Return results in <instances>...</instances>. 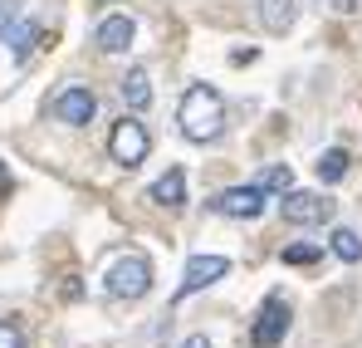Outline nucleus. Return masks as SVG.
I'll use <instances>...</instances> for the list:
<instances>
[{"label":"nucleus","instance_id":"f257e3e1","mask_svg":"<svg viewBox=\"0 0 362 348\" xmlns=\"http://www.w3.org/2000/svg\"><path fill=\"white\" fill-rule=\"evenodd\" d=\"M177 123L191 142H216L226 133V99L211 89V84H191L181 94V108H177Z\"/></svg>","mask_w":362,"mask_h":348},{"label":"nucleus","instance_id":"f03ea898","mask_svg":"<svg viewBox=\"0 0 362 348\" xmlns=\"http://www.w3.org/2000/svg\"><path fill=\"white\" fill-rule=\"evenodd\" d=\"M103 290L113 294V299H142V294L152 290V260L147 255H122L108 265V275H103Z\"/></svg>","mask_w":362,"mask_h":348},{"label":"nucleus","instance_id":"7ed1b4c3","mask_svg":"<svg viewBox=\"0 0 362 348\" xmlns=\"http://www.w3.org/2000/svg\"><path fill=\"white\" fill-rule=\"evenodd\" d=\"M108 152H113V162L118 167H142L147 162V152H152V137H147V128L137 123V118H118L113 123V133H108Z\"/></svg>","mask_w":362,"mask_h":348},{"label":"nucleus","instance_id":"20e7f679","mask_svg":"<svg viewBox=\"0 0 362 348\" xmlns=\"http://www.w3.org/2000/svg\"><path fill=\"white\" fill-rule=\"evenodd\" d=\"M284 334H289V304H284L279 294H269V299L259 304L255 324H250V344L255 348H279Z\"/></svg>","mask_w":362,"mask_h":348},{"label":"nucleus","instance_id":"39448f33","mask_svg":"<svg viewBox=\"0 0 362 348\" xmlns=\"http://www.w3.org/2000/svg\"><path fill=\"white\" fill-rule=\"evenodd\" d=\"M279 211H284L289 226H323V221H333V201H328V196H318V191H294V186L279 196Z\"/></svg>","mask_w":362,"mask_h":348},{"label":"nucleus","instance_id":"423d86ee","mask_svg":"<svg viewBox=\"0 0 362 348\" xmlns=\"http://www.w3.org/2000/svg\"><path fill=\"white\" fill-rule=\"evenodd\" d=\"M211 211L216 216H230V221H255V216H264V186H230V191H221L216 201H211Z\"/></svg>","mask_w":362,"mask_h":348},{"label":"nucleus","instance_id":"0eeeda50","mask_svg":"<svg viewBox=\"0 0 362 348\" xmlns=\"http://www.w3.org/2000/svg\"><path fill=\"white\" fill-rule=\"evenodd\" d=\"M226 270H230L226 255H191V260H186V275H181V285H177V304L191 299L196 290H206V285H216Z\"/></svg>","mask_w":362,"mask_h":348},{"label":"nucleus","instance_id":"6e6552de","mask_svg":"<svg viewBox=\"0 0 362 348\" xmlns=\"http://www.w3.org/2000/svg\"><path fill=\"white\" fill-rule=\"evenodd\" d=\"M98 113V99H93V89H83V84H69L54 94V118L69 123V128H83V123H93Z\"/></svg>","mask_w":362,"mask_h":348},{"label":"nucleus","instance_id":"1a4fd4ad","mask_svg":"<svg viewBox=\"0 0 362 348\" xmlns=\"http://www.w3.org/2000/svg\"><path fill=\"white\" fill-rule=\"evenodd\" d=\"M132 35H137V25H132V15H108V20L98 25V35H93V45H98L103 55H122V50L132 45Z\"/></svg>","mask_w":362,"mask_h":348},{"label":"nucleus","instance_id":"9d476101","mask_svg":"<svg viewBox=\"0 0 362 348\" xmlns=\"http://www.w3.org/2000/svg\"><path fill=\"white\" fill-rule=\"evenodd\" d=\"M118 94H122V103H127L132 113H142V108L152 103V79H147V69H127L122 84H118Z\"/></svg>","mask_w":362,"mask_h":348},{"label":"nucleus","instance_id":"9b49d317","mask_svg":"<svg viewBox=\"0 0 362 348\" xmlns=\"http://www.w3.org/2000/svg\"><path fill=\"white\" fill-rule=\"evenodd\" d=\"M294 15H299V0H259V25L269 35H284L294 25Z\"/></svg>","mask_w":362,"mask_h":348},{"label":"nucleus","instance_id":"f8f14e48","mask_svg":"<svg viewBox=\"0 0 362 348\" xmlns=\"http://www.w3.org/2000/svg\"><path fill=\"white\" fill-rule=\"evenodd\" d=\"M152 201L157 206H181L186 201V172L181 167H167V172L152 181Z\"/></svg>","mask_w":362,"mask_h":348},{"label":"nucleus","instance_id":"ddd939ff","mask_svg":"<svg viewBox=\"0 0 362 348\" xmlns=\"http://www.w3.org/2000/svg\"><path fill=\"white\" fill-rule=\"evenodd\" d=\"M5 40H10V55H15V64H25V59H30V50H35V40H40V25H35V20H15Z\"/></svg>","mask_w":362,"mask_h":348},{"label":"nucleus","instance_id":"4468645a","mask_svg":"<svg viewBox=\"0 0 362 348\" xmlns=\"http://www.w3.org/2000/svg\"><path fill=\"white\" fill-rule=\"evenodd\" d=\"M328 250H333L338 260H348V265L362 260V240H358V231H348V226H338V231L328 235Z\"/></svg>","mask_w":362,"mask_h":348},{"label":"nucleus","instance_id":"2eb2a0df","mask_svg":"<svg viewBox=\"0 0 362 348\" xmlns=\"http://www.w3.org/2000/svg\"><path fill=\"white\" fill-rule=\"evenodd\" d=\"M318 181H343L348 176V152L343 147H328V152H318Z\"/></svg>","mask_w":362,"mask_h":348},{"label":"nucleus","instance_id":"dca6fc26","mask_svg":"<svg viewBox=\"0 0 362 348\" xmlns=\"http://www.w3.org/2000/svg\"><path fill=\"white\" fill-rule=\"evenodd\" d=\"M255 186H264V191H279V196H284V191L294 186V172H289V162H269V167L259 172V181H255Z\"/></svg>","mask_w":362,"mask_h":348},{"label":"nucleus","instance_id":"f3484780","mask_svg":"<svg viewBox=\"0 0 362 348\" xmlns=\"http://www.w3.org/2000/svg\"><path fill=\"white\" fill-rule=\"evenodd\" d=\"M318 260V245H289L284 250V265H313Z\"/></svg>","mask_w":362,"mask_h":348},{"label":"nucleus","instance_id":"a211bd4d","mask_svg":"<svg viewBox=\"0 0 362 348\" xmlns=\"http://www.w3.org/2000/svg\"><path fill=\"white\" fill-rule=\"evenodd\" d=\"M20 20V0H0V40L10 35V25Z\"/></svg>","mask_w":362,"mask_h":348},{"label":"nucleus","instance_id":"6ab92c4d","mask_svg":"<svg viewBox=\"0 0 362 348\" xmlns=\"http://www.w3.org/2000/svg\"><path fill=\"white\" fill-rule=\"evenodd\" d=\"M0 348H25V334L15 324H0Z\"/></svg>","mask_w":362,"mask_h":348},{"label":"nucleus","instance_id":"aec40b11","mask_svg":"<svg viewBox=\"0 0 362 348\" xmlns=\"http://www.w3.org/2000/svg\"><path fill=\"white\" fill-rule=\"evenodd\" d=\"M181 348H211V339H206V334H191V339H186Z\"/></svg>","mask_w":362,"mask_h":348},{"label":"nucleus","instance_id":"412c9836","mask_svg":"<svg viewBox=\"0 0 362 348\" xmlns=\"http://www.w3.org/2000/svg\"><path fill=\"white\" fill-rule=\"evenodd\" d=\"M0 196H10V172H5V162H0Z\"/></svg>","mask_w":362,"mask_h":348},{"label":"nucleus","instance_id":"4be33fe9","mask_svg":"<svg viewBox=\"0 0 362 348\" xmlns=\"http://www.w3.org/2000/svg\"><path fill=\"white\" fill-rule=\"evenodd\" d=\"M98 5H103V0H98Z\"/></svg>","mask_w":362,"mask_h":348}]
</instances>
